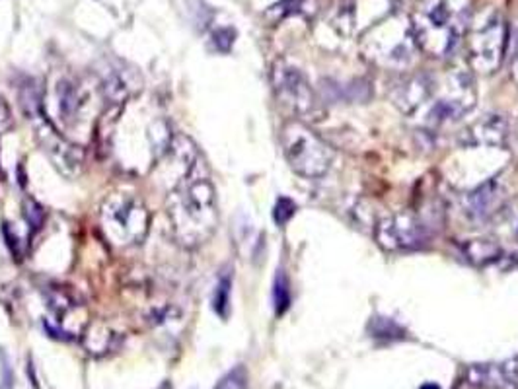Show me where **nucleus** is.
Here are the masks:
<instances>
[{
	"label": "nucleus",
	"instance_id": "obj_19",
	"mask_svg": "<svg viewBox=\"0 0 518 389\" xmlns=\"http://www.w3.org/2000/svg\"><path fill=\"white\" fill-rule=\"evenodd\" d=\"M57 96H59V114L63 115L65 121H70L78 109V94L75 86L68 84V82H63V84H59Z\"/></svg>",
	"mask_w": 518,
	"mask_h": 389
},
{
	"label": "nucleus",
	"instance_id": "obj_3",
	"mask_svg": "<svg viewBox=\"0 0 518 389\" xmlns=\"http://www.w3.org/2000/svg\"><path fill=\"white\" fill-rule=\"evenodd\" d=\"M361 51L371 63L384 68L403 70L411 67L419 49L415 45L410 18L390 14L371 26L361 37Z\"/></svg>",
	"mask_w": 518,
	"mask_h": 389
},
{
	"label": "nucleus",
	"instance_id": "obj_24",
	"mask_svg": "<svg viewBox=\"0 0 518 389\" xmlns=\"http://www.w3.org/2000/svg\"><path fill=\"white\" fill-rule=\"evenodd\" d=\"M511 76L514 80V84L518 86V45L514 51V57H513V63H511Z\"/></svg>",
	"mask_w": 518,
	"mask_h": 389
},
{
	"label": "nucleus",
	"instance_id": "obj_9",
	"mask_svg": "<svg viewBox=\"0 0 518 389\" xmlns=\"http://www.w3.org/2000/svg\"><path fill=\"white\" fill-rule=\"evenodd\" d=\"M273 90L283 106L292 109L297 115H308L316 107V94L302 70L284 60H279L271 73Z\"/></svg>",
	"mask_w": 518,
	"mask_h": 389
},
{
	"label": "nucleus",
	"instance_id": "obj_20",
	"mask_svg": "<svg viewBox=\"0 0 518 389\" xmlns=\"http://www.w3.org/2000/svg\"><path fill=\"white\" fill-rule=\"evenodd\" d=\"M215 389H248V374L243 368H235L217 384Z\"/></svg>",
	"mask_w": 518,
	"mask_h": 389
},
{
	"label": "nucleus",
	"instance_id": "obj_12",
	"mask_svg": "<svg viewBox=\"0 0 518 389\" xmlns=\"http://www.w3.org/2000/svg\"><path fill=\"white\" fill-rule=\"evenodd\" d=\"M468 382L480 389H518V354L503 362L470 366Z\"/></svg>",
	"mask_w": 518,
	"mask_h": 389
},
{
	"label": "nucleus",
	"instance_id": "obj_6",
	"mask_svg": "<svg viewBox=\"0 0 518 389\" xmlns=\"http://www.w3.org/2000/svg\"><path fill=\"white\" fill-rule=\"evenodd\" d=\"M101 228L117 245H133L148 232V210L133 193H114L101 204Z\"/></svg>",
	"mask_w": 518,
	"mask_h": 389
},
{
	"label": "nucleus",
	"instance_id": "obj_11",
	"mask_svg": "<svg viewBox=\"0 0 518 389\" xmlns=\"http://www.w3.org/2000/svg\"><path fill=\"white\" fill-rule=\"evenodd\" d=\"M506 201L509 199H506L505 183L490 178L464 194L462 209L472 222H491Z\"/></svg>",
	"mask_w": 518,
	"mask_h": 389
},
{
	"label": "nucleus",
	"instance_id": "obj_22",
	"mask_svg": "<svg viewBox=\"0 0 518 389\" xmlns=\"http://www.w3.org/2000/svg\"><path fill=\"white\" fill-rule=\"evenodd\" d=\"M212 45H215V49L220 51V53H228L232 45H235V32H232L230 28L217 29V32L212 34Z\"/></svg>",
	"mask_w": 518,
	"mask_h": 389
},
{
	"label": "nucleus",
	"instance_id": "obj_25",
	"mask_svg": "<svg viewBox=\"0 0 518 389\" xmlns=\"http://www.w3.org/2000/svg\"><path fill=\"white\" fill-rule=\"evenodd\" d=\"M421 389H441V387L436 384H425V385H421Z\"/></svg>",
	"mask_w": 518,
	"mask_h": 389
},
{
	"label": "nucleus",
	"instance_id": "obj_16",
	"mask_svg": "<svg viewBox=\"0 0 518 389\" xmlns=\"http://www.w3.org/2000/svg\"><path fill=\"white\" fill-rule=\"evenodd\" d=\"M230 290H232V276L230 273H222L217 282L215 296H212V310H215L222 320H227L230 312Z\"/></svg>",
	"mask_w": 518,
	"mask_h": 389
},
{
	"label": "nucleus",
	"instance_id": "obj_23",
	"mask_svg": "<svg viewBox=\"0 0 518 389\" xmlns=\"http://www.w3.org/2000/svg\"><path fill=\"white\" fill-rule=\"evenodd\" d=\"M26 218L29 224H32V228L37 230L39 226H42L44 218H45L44 209L39 207L36 201H26Z\"/></svg>",
	"mask_w": 518,
	"mask_h": 389
},
{
	"label": "nucleus",
	"instance_id": "obj_17",
	"mask_svg": "<svg viewBox=\"0 0 518 389\" xmlns=\"http://www.w3.org/2000/svg\"><path fill=\"white\" fill-rule=\"evenodd\" d=\"M273 306H275V314L283 315L291 306V284L289 276L283 269L277 271L275 282H273Z\"/></svg>",
	"mask_w": 518,
	"mask_h": 389
},
{
	"label": "nucleus",
	"instance_id": "obj_18",
	"mask_svg": "<svg viewBox=\"0 0 518 389\" xmlns=\"http://www.w3.org/2000/svg\"><path fill=\"white\" fill-rule=\"evenodd\" d=\"M369 331L372 337H377V339H390V341L403 339V335H405V329L402 325L390 320V317H382V315L374 317V320L371 322Z\"/></svg>",
	"mask_w": 518,
	"mask_h": 389
},
{
	"label": "nucleus",
	"instance_id": "obj_5",
	"mask_svg": "<svg viewBox=\"0 0 518 389\" xmlns=\"http://www.w3.org/2000/svg\"><path fill=\"white\" fill-rule=\"evenodd\" d=\"M477 91L474 78L466 70H449L439 82L436 90L418 115H421L426 127H442L449 123L460 121L475 107Z\"/></svg>",
	"mask_w": 518,
	"mask_h": 389
},
{
	"label": "nucleus",
	"instance_id": "obj_15",
	"mask_svg": "<svg viewBox=\"0 0 518 389\" xmlns=\"http://www.w3.org/2000/svg\"><path fill=\"white\" fill-rule=\"evenodd\" d=\"M491 224L499 234L513 235L518 240V199L506 201L501 210L491 218Z\"/></svg>",
	"mask_w": 518,
	"mask_h": 389
},
{
	"label": "nucleus",
	"instance_id": "obj_4",
	"mask_svg": "<svg viewBox=\"0 0 518 389\" xmlns=\"http://www.w3.org/2000/svg\"><path fill=\"white\" fill-rule=\"evenodd\" d=\"M281 147L289 168L307 179L326 176L333 163V150L307 123L291 119L281 131Z\"/></svg>",
	"mask_w": 518,
	"mask_h": 389
},
{
	"label": "nucleus",
	"instance_id": "obj_1",
	"mask_svg": "<svg viewBox=\"0 0 518 389\" xmlns=\"http://www.w3.org/2000/svg\"><path fill=\"white\" fill-rule=\"evenodd\" d=\"M408 18L421 53L444 59L454 53L468 34L472 0H415Z\"/></svg>",
	"mask_w": 518,
	"mask_h": 389
},
{
	"label": "nucleus",
	"instance_id": "obj_13",
	"mask_svg": "<svg viewBox=\"0 0 518 389\" xmlns=\"http://www.w3.org/2000/svg\"><path fill=\"white\" fill-rule=\"evenodd\" d=\"M509 137V121L503 115H483L460 135V147H487L505 148Z\"/></svg>",
	"mask_w": 518,
	"mask_h": 389
},
{
	"label": "nucleus",
	"instance_id": "obj_10",
	"mask_svg": "<svg viewBox=\"0 0 518 389\" xmlns=\"http://www.w3.org/2000/svg\"><path fill=\"white\" fill-rule=\"evenodd\" d=\"M436 82H439V78L431 73H413L405 76L390 91L392 104L405 115H418L431 101L436 90Z\"/></svg>",
	"mask_w": 518,
	"mask_h": 389
},
{
	"label": "nucleus",
	"instance_id": "obj_7",
	"mask_svg": "<svg viewBox=\"0 0 518 389\" xmlns=\"http://www.w3.org/2000/svg\"><path fill=\"white\" fill-rule=\"evenodd\" d=\"M506 45V24L497 10L477 14L468 28V55L475 73L493 75L499 70Z\"/></svg>",
	"mask_w": 518,
	"mask_h": 389
},
{
	"label": "nucleus",
	"instance_id": "obj_8",
	"mask_svg": "<svg viewBox=\"0 0 518 389\" xmlns=\"http://www.w3.org/2000/svg\"><path fill=\"white\" fill-rule=\"evenodd\" d=\"M377 240L384 250L390 251L419 250L429 243L431 226L419 214L411 210H402L379 222Z\"/></svg>",
	"mask_w": 518,
	"mask_h": 389
},
{
	"label": "nucleus",
	"instance_id": "obj_2",
	"mask_svg": "<svg viewBox=\"0 0 518 389\" xmlns=\"http://www.w3.org/2000/svg\"><path fill=\"white\" fill-rule=\"evenodd\" d=\"M166 209L171 234L184 248H197L217 230V194L207 178L189 176L179 181L170 193Z\"/></svg>",
	"mask_w": 518,
	"mask_h": 389
},
{
	"label": "nucleus",
	"instance_id": "obj_21",
	"mask_svg": "<svg viewBox=\"0 0 518 389\" xmlns=\"http://www.w3.org/2000/svg\"><path fill=\"white\" fill-rule=\"evenodd\" d=\"M297 212V204H294L289 197H281L275 202V210H273V218L279 224V226H284Z\"/></svg>",
	"mask_w": 518,
	"mask_h": 389
},
{
	"label": "nucleus",
	"instance_id": "obj_14",
	"mask_svg": "<svg viewBox=\"0 0 518 389\" xmlns=\"http://www.w3.org/2000/svg\"><path fill=\"white\" fill-rule=\"evenodd\" d=\"M464 258L468 259L475 267H485V265H493L503 259L505 250L501 243L495 240H468L460 245Z\"/></svg>",
	"mask_w": 518,
	"mask_h": 389
}]
</instances>
